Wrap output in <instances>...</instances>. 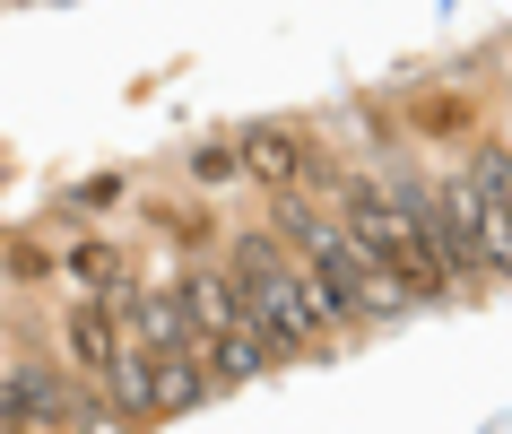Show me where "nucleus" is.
Returning <instances> with one entry per match:
<instances>
[{
	"label": "nucleus",
	"mask_w": 512,
	"mask_h": 434,
	"mask_svg": "<svg viewBox=\"0 0 512 434\" xmlns=\"http://www.w3.org/2000/svg\"><path fill=\"white\" fill-rule=\"evenodd\" d=\"M270 217H278V235L296 244L304 287H313V304H322V322H330V330L408 322V313H417V287H408V278L391 270V261H374V252L356 244L339 217H322L296 183H287V191H270Z\"/></svg>",
	"instance_id": "nucleus-1"
},
{
	"label": "nucleus",
	"mask_w": 512,
	"mask_h": 434,
	"mask_svg": "<svg viewBox=\"0 0 512 434\" xmlns=\"http://www.w3.org/2000/svg\"><path fill=\"white\" fill-rule=\"evenodd\" d=\"M226 278H235L243 313L261 322V339L278 348V365H287V356H322L330 348V322H322V304H313V287H304L296 244H278V235L252 226V235L226 244Z\"/></svg>",
	"instance_id": "nucleus-2"
},
{
	"label": "nucleus",
	"mask_w": 512,
	"mask_h": 434,
	"mask_svg": "<svg viewBox=\"0 0 512 434\" xmlns=\"http://www.w3.org/2000/svg\"><path fill=\"white\" fill-rule=\"evenodd\" d=\"M174 296H183V322H191V348H200V365H209V382H261L278 365V348L261 339V322L243 313L235 278L226 270H183L174 278Z\"/></svg>",
	"instance_id": "nucleus-3"
},
{
	"label": "nucleus",
	"mask_w": 512,
	"mask_h": 434,
	"mask_svg": "<svg viewBox=\"0 0 512 434\" xmlns=\"http://www.w3.org/2000/svg\"><path fill=\"white\" fill-rule=\"evenodd\" d=\"M330 217H339V226H348L374 261H391V270L417 287V304H443V296H452L443 261H434L426 235L408 226V209L391 200V183H374V174H348V165H339V183H330Z\"/></svg>",
	"instance_id": "nucleus-4"
},
{
	"label": "nucleus",
	"mask_w": 512,
	"mask_h": 434,
	"mask_svg": "<svg viewBox=\"0 0 512 434\" xmlns=\"http://www.w3.org/2000/svg\"><path fill=\"white\" fill-rule=\"evenodd\" d=\"M235 165H243L261 191H287V183H304V139H296V131H278V122H243Z\"/></svg>",
	"instance_id": "nucleus-5"
},
{
	"label": "nucleus",
	"mask_w": 512,
	"mask_h": 434,
	"mask_svg": "<svg viewBox=\"0 0 512 434\" xmlns=\"http://www.w3.org/2000/svg\"><path fill=\"white\" fill-rule=\"evenodd\" d=\"M61 348H70V365H79V374L96 382V391H105L122 330H113V313H105V304H70V322H61Z\"/></svg>",
	"instance_id": "nucleus-6"
},
{
	"label": "nucleus",
	"mask_w": 512,
	"mask_h": 434,
	"mask_svg": "<svg viewBox=\"0 0 512 434\" xmlns=\"http://www.w3.org/2000/svg\"><path fill=\"white\" fill-rule=\"evenodd\" d=\"M200 391H209V365H200V348H165V356H157V417H183V408H200Z\"/></svg>",
	"instance_id": "nucleus-7"
},
{
	"label": "nucleus",
	"mask_w": 512,
	"mask_h": 434,
	"mask_svg": "<svg viewBox=\"0 0 512 434\" xmlns=\"http://www.w3.org/2000/svg\"><path fill=\"white\" fill-rule=\"evenodd\" d=\"M469 183H486L495 200H504V217H512V148H504V139H486V148H469Z\"/></svg>",
	"instance_id": "nucleus-8"
},
{
	"label": "nucleus",
	"mask_w": 512,
	"mask_h": 434,
	"mask_svg": "<svg viewBox=\"0 0 512 434\" xmlns=\"http://www.w3.org/2000/svg\"><path fill=\"white\" fill-rule=\"evenodd\" d=\"M408 122H417L426 139H460V131H469V105H460V96H426Z\"/></svg>",
	"instance_id": "nucleus-9"
},
{
	"label": "nucleus",
	"mask_w": 512,
	"mask_h": 434,
	"mask_svg": "<svg viewBox=\"0 0 512 434\" xmlns=\"http://www.w3.org/2000/svg\"><path fill=\"white\" fill-rule=\"evenodd\" d=\"M70 270H79L87 287H105V296H113V287H122V252H113V244H79V252H70Z\"/></svg>",
	"instance_id": "nucleus-10"
},
{
	"label": "nucleus",
	"mask_w": 512,
	"mask_h": 434,
	"mask_svg": "<svg viewBox=\"0 0 512 434\" xmlns=\"http://www.w3.org/2000/svg\"><path fill=\"white\" fill-rule=\"evenodd\" d=\"M191 183H226V174H235V148H226V139H191Z\"/></svg>",
	"instance_id": "nucleus-11"
},
{
	"label": "nucleus",
	"mask_w": 512,
	"mask_h": 434,
	"mask_svg": "<svg viewBox=\"0 0 512 434\" xmlns=\"http://www.w3.org/2000/svg\"><path fill=\"white\" fill-rule=\"evenodd\" d=\"M0 261H9V278H44V270H53V252H44V244H9Z\"/></svg>",
	"instance_id": "nucleus-12"
},
{
	"label": "nucleus",
	"mask_w": 512,
	"mask_h": 434,
	"mask_svg": "<svg viewBox=\"0 0 512 434\" xmlns=\"http://www.w3.org/2000/svg\"><path fill=\"white\" fill-rule=\"evenodd\" d=\"M113 191H122V183H113V174H96V183H79V191H70V209H105Z\"/></svg>",
	"instance_id": "nucleus-13"
}]
</instances>
